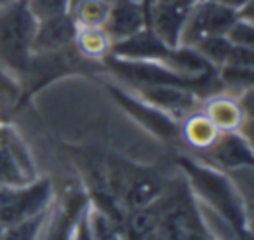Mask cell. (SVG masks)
I'll list each match as a JSON object with an SVG mask.
<instances>
[{
  "label": "cell",
  "instance_id": "30",
  "mask_svg": "<svg viewBox=\"0 0 254 240\" xmlns=\"http://www.w3.org/2000/svg\"><path fill=\"white\" fill-rule=\"evenodd\" d=\"M110 4H115V2H122V0H106ZM132 2H141V0H132Z\"/></svg>",
  "mask_w": 254,
  "mask_h": 240
},
{
  "label": "cell",
  "instance_id": "26",
  "mask_svg": "<svg viewBox=\"0 0 254 240\" xmlns=\"http://www.w3.org/2000/svg\"><path fill=\"white\" fill-rule=\"evenodd\" d=\"M159 4L173 5V7H181V9H190L197 0H157Z\"/></svg>",
  "mask_w": 254,
  "mask_h": 240
},
{
  "label": "cell",
  "instance_id": "31",
  "mask_svg": "<svg viewBox=\"0 0 254 240\" xmlns=\"http://www.w3.org/2000/svg\"><path fill=\"white\" fill-rule=\"evenodd\" d=\"M4 228H5V226L0 223V240H2V235H4Z\"/></svg>",
  "mask_w": 254,
  "mask_h": 240
},
{
  "label": "cell",
  "instance_id": "27",
  "mask_svg": "<svg viewBox=\"0 0 254 240\" xmlns=\"http://www.w3.org/2000/svg\"><path fill=\"white\" fill-rule=\"evenodd\" d=\"M143 240H167V239L162 235V233L159 232V230H157V232H153V233H150V235H146Z\"/></svg>",
  "mask_w": 254,
  "mask_h": 240
},
{
  "label": "cell",
  "instance_id": "13",
  "mask_svg": "<svg viewBox=\"0 0 254 240\" xmlns=\"http://www.w3.org/2000/svg\"><path fill=\"white\" fill-rule=\"evenodd\" d=\"M75 49L87 61H105L112 51V40L103 28H77L73 40Z\"/></svg>",
  "mask_w": 254,
  "mask_h": 240
},
{
  "label": "cell",
  "instance_id": "28",
  "mask_svg": "<svg viewBox=\"0 0 254 240\" xmlns=\"http://www.w3.org/2000/svg\"><path fill=\"white\" fill-rule=\"evenodd\" d=\"M14 2H18V0H0V11L5 7H9L11 4H14Z\"/></svg>",
  "mask_w": 254,
  "mask_h": 240
},
{
  "label": "cell",
  "instance_id": "9",
  "mask_svg": "<svg viewBox=\"0 0 254 240\" xmlns=\"http://www.w3.org/2000/svg\"><path fill=\"white\" fill-rule=\"evenodd\" d=\"M207 159L225 169H240L253 166V152L246 139L233 132H219L216 141L205 148Z\"/></svg>",
  "mask_w": 254,
  "mask_h": 240
},
{
  "label": "cell",
  "instance_id": "32",
  "mask_svg": "<svg viewBox=\"0 0 254 240\" xmlns=\"http://www.w3.org/2000/svg\"><path fill=\"white\" fill-rule=\"evenodd\" d=\"M2 134H4V129H0V139H2Z\"/></svg>",
  "mask_w": 254,
  "mask_h": 240
},
{
  "label": "cell",
  "instance_id": "1",
  "mask_svg": "<svg viewBox=\"0 0 254 240\" xmlns=\"http://www.w3.org/2000/svg\"><path fill=\"white\" fill-rule=\"evenodd\" d=\"M180 166L187 173L190 183L198 191L202 198L211 207H214L219 214L240 233V239L249 240V230L246 226V214H244L242 202L237 195L233 184L223 176L221 173L211 167L200 166L188 157L180 159Z\"/></svg>",
  "mask_w": 254,
  "mask_h": 240
},
{
  "label": "cell",
  "instance_id": "8",
  "mask_svg": "<svg viewBox=\"0 0 254 240\" xmlns=\"http://www.w3.org/2000/svg\"><path fill=\"white\" fill-rule=\"evenodd\" d=\"M143 28H146L145 11L141 7V2H132V0H122L112 4L108 19L103 26L112 44L134 35Z\"/></svg>",
  "mask_w": 254,
  "mask_h": 240
},
{
  "label": "cell",
  "instance_id": "18",
  "mask_svg": "<svg viewBox=\"0 0 254 240\" xmlns=\"http://www.w3.org/2000/svg\"><path fill=\"white\" fill-rule=\"evenodd\" d=\"M232 44L226 39L225 35H214L207 37V39H202L200 42H197L193 46V49L207 61L211 66H214L218 70L219 66H223L228 58L230 51H232Z\"/></svg>",
  "mask_w": 254,
  "mask_h": 240
},
{
  "label": "cell",
  "instance_id": "3",
  "mask_svg": "<svg viewBox=\"0 0 254 240\" xmlns=\"http://www.w3.org/2000/svg\"><path fill=\"white\" fill-rule=\"evenodd\" d=\"M53 188L49 181H32L21 186H0V223L11 226L46 211Z\"/></svg>",
  "mask_w": 254,
  "mask_h": 240
},
{
  "label": "cell",
  "instance_id": "24",
  "mask_svg": "<svg viewBox=\"0 0 254 240\" xmlns=\"http://www.w3.org/2000/svg\"><path fill=\"white\" fill-rule=\"evenodd\" d=\"M209 2L225 5V7H230V9H233V11H240V9H244L246 5H249L253 0H209Z\"/></svg>",
  "mask_w": 254,
  "mask_h": 240
},
{
  "label": "cell",
  "instance_id": "7",
  "mask_svg": "<svg viewBox=\"0 0 254 240\" xmlns=\"http://www.w3.org/2000/svg\"><path fill=\"white\" fill-rule=\"evenodd\" d=\"M77 25L68 14L37 21L32 39V54H51L73 46Z\"/></svg>",
  "mask_w": 254,
  "mask_h": 240
},
{
  "label": "cell",
  "instance_id": "12",
  "mask_svg": "<svg viewBox=\"0 0 254 240\" xmlns=\"http://www.w3.org/2000/svg\"><path fill=\"white\" fill-rule=\"evenodd\" d=\"M162 193L164 184L159 178L152 174H145V176L139 174L126 184L122 191V202L129 211H132V209H141L153 204Z\"/></svg>",
  "mask_w": 254,
  "mask_h": 240
},
{
  "label": "cell",
  "instance_id": "10",
  "mask_svg": "<svg viewBox=\"0 0 254 240\" xmlns=\"http://www.w3.org/2000/svg\"><path fill=\"white\" fill-rule=\"evenodd\" d=\"M187 14H188V9L173 7V5L155 2L148 14V25H146V28L152 30L169 47H180L181 33H183Z\"/></svg>",
  "mask_w": 254,
  "mask_h": 240
},
{
  "label": "cell",
  "instance_id": "29",
  "mask_svg": "<svg viewBox=\"0 0 254 240\" xmlns=\"http://www.w3.org/2000/svg\"><path fill=\"white\" fill-rule=\"evenodd\" d=\"M78 2H80V0H70V11H71V9L75 7V5L78 4Z\"/></svg>",
  "mask_w": 254,
  "mask_h": 240
},
{
  "label": "cell",
  "instance_id": "14",
  "mask_svg": "<svg viewBox=\"0 0 254 240\" xmlns=\"http://www.w3.org/2000/svg\"><path fill=\"white\" fill-rule=\"evenodd\" d=\"M205 117L223 132H233L242 124V106L226 98H216L205 108Z\"/></svg>",
  "mask_w": 254,
  "mask_h": 240
},
{
  "label": "cell",
  "instance_id": "19",
  "mask_svg": "<svg viewBox=\"0 0 254 240\" xmlns=\"http://www.w3.org/2000/svg\"><path fill=\"white\" fill-rule=\"evenodd\" d=\"M47 221V209L28 219H23L11 226H5L2 240H39L44 225Z\"/></svg>",
  "mask_w": 254,
  "mask_h": 240
},
{
  "label": "cell",
  "instance_id": "11",
  "mask_svg": "<svg viewBox=\"0 0 254 240\" xmlns=\"http://www.w3.org/2000/svg\"><path fill=\"white\" fill-rule=\"evenodd\" d=\"M141 98L150 105L173 113H187L197 103V94L190 89L176 85H134Z\"/></svg>",
  "mask_w": 254,
  "mask_h": 240
},
{
  "label": "cell",
  "instance_id": "16",
  "mask_svg": "<svg viewBox=\"0 0 254 240\" xmlns=\"http://www.w3.org/2000/svg\"><path fill=\"white\" fill-rule=\"evenodd\" d=\"M112 4L106 0H80L70 11L77 28H103Z\"/></svg>",
  "mask_w": 254,
  "mask_h": 240
},
{
  "label": "cell",
  "instance_id": "25",
  "mask_svg": "<svg viewBox=\"0 0 254 240\" xmlns=\"http://www.w3.org/2000/svg\"><path fill=\"white\" fill-rule=\"evenodd\" d=\"M73 240H91V235H89V226H87V218H85V214L82 216L80 223L77 225Z\"/></svg>",
  "mask_w": 254,
  "mask_h": 240
},
{
  "label": "cell",
  "instance_id": "21",
  "mask_svg": "<svg viewBox=\"0 0 254 240\" xmlns=\"http://www.w3.org/2000/svg\"><path fill=\"white\" fill-rule=\"evenodd\" d=\"M89 226L91 240H122L119 230L113 226L112 219L99 211H92L91 214H85Z\"/></svg>",
  "mask_w": 254,
  "mask_h": 240
},
{
  "label": "cell",
  "instance_id": "4",
  "mask_svg": "<svg viewBox=\"0 0 254 240\" xmlns=\"http://www.w3.org/2000/svg\"><path fill=\"white\" fill-rule=\"evenodd\" d=\"M237 18H239V11H233L209 0H197L188 9L180 46L193 47L202 39L225 35Z\"/></svg>",
  "mask_w": 254,
  "mask_h": 240
},
{
  "label": "cell",
  "instance_id": "23",
  "mask_svg": "<svg viewBox=\"0 0 254 240\" xmlns=\"http://www.w3.org/2000/svg\"><path fill=\"white\" fill-rule=\"evenodd\" d=\"M223 66H233V68H246V70H253V66H254L253 47L233 46Z\"/></svg>",
  "mask_w": 254,
  "mask_h": 240
},
{
  "label": "cell",
  "instance_id": "2",
  "mask_svg": "<svg viewBox=\"0 0 254 240\" xmlns=\"http://www.w3.org/2000/svg\"><path fill=\"white\" fill-rule=\"evenodd\" d=\"M37 21L18 0L0 11V61L14 70H25L32 56V39Z\"/></svg>",
  "mask_w": 254,
  "mask_h": 240
},
{
  "label": "cell",
  "instance_id": "20",
  "mask_svg": "<svg viewBox=\"0 0 254 240\" xmlns=\"http://www.w3.org/2000/svg\"><path fill=\"white\" fill-rule=\"evenodd\" d=\"M25 5L35 21L70 12V0H25Z\"/></svg>",
  "mask_w": 254,
  "mask_h": 240
},
{
  "label": "cell",
  "instance_id": "5",
  "mask_svg": "<svg viewBox=\"0 0 254 240\" xmlns=\"http://www.w3.org/2000/svg\"><path fill=\"white\" fill-rule=\"evenodd\" d=\"M176 49L178 47H169L162 42L150 28H143L141 32L113 44L110 56L132 61H157L176 70Z\"/></svg>",
  "mask_w": 254,
  "mask_h": 240
},
{
  "label": "cell",
  "instance_id": "6",
  "mask_svg": "<svg viewBox=\"0 0 254 240\" xmlns=\"http://www.w3.org/2000/svg\"><path fill=\"white\" fill-rule=\"evenodd\" d=\"M108 91L127 113H131L134 119H138L143 125H146L150 131L159 134L160 138H174L180 134V125L167 112L150 105L145 99L141 101L139 98L129 94L117 85H108Z\"/></svg>",
  "mask_w": 254,
  "mask_h": 240
},
{
  "label": "cell",
  "instance_id": "15",
  "mask_svg": "<svg viewBox=\"0 0 254 240\" xmlns=\"http://www.w3.org/2000/svg\"><path fill=\"white\" fill-rule=\"evenodd\" d=\"M160 223V209L157 200L141 209H132L126 216V230L129 240H143L146 235L157 232Z\"/></svg>",
  "mask_w": 254,
  "mask_h": 240
},
{
  "label": "cell",
  "instance_id": "17",
  "mask_svg": "<svg viewBox=\"0 0 254 240\" xmlns=\"http://www.w3.org/2000/svg\"><path fill=\"white\" fill-rule=\"evenodd\" d=\"M183 132L195 148H202V150L209 148L219 136V131L214 127V124L205 115L193 117V119L188 120Z\"/></svg>",
  "mask_w": 254,
  "mask_h": 240
},
{
  "label": "cell",
  "instance_id": "22",
  "mask_svg": "<svg viewBox=\"0 0 254 240\" xmlns=\"http://www.w3.org/2000/svg\"><path fill=\"white\" fill-rule=\"evenodd\" d=\"M225 37L230 40L232 46L239 47H253L254 44V28H253V18L240 16L233 21V25L228 28Z\"/></svg>",
  "mask_w": 254,
  "mask_h": 240
}]
</instances>
